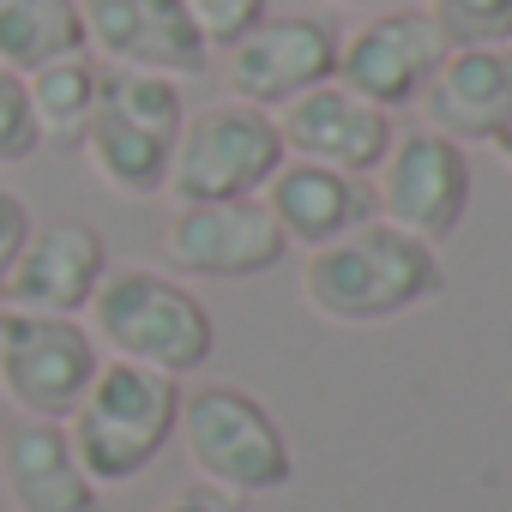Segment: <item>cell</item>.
I'll list each match as a JSON object with an SVG mask.
<instances>
[{"label":"cell","mask_w":512,"mask_h":512,"mask_svg":"<svg viewBox=\"0 0 512 512\" xmlns=\"http://www.w3.org/2000/svg\"><path fill=\"white\" fill-rule=\"evenodd\" d=\"M109 278V247L91 223L79 217H55V223H31L25 253L7 272L0 308L19 314H67L79 320L97 296V284Z\"/></svg>","instance_id":"4fadbf2b"},{"label":"cell","mask_w":512,"mask_h":512,"mask_svg":"<svg viewBox=\"0 0 512 512\" xmlns=\"http://www.w3.org/2000/svg\"><path fill=\"white\" fill-rule=\"evenodd\" d=\"M332 7H380V0H332Z\"/></svg>","instance_id":"4316f807"},{"label":"cell","mask_w":512,"mask_h":512,"mask_svg":"<svg viewBox=\"0 0 512 512\" xmlns=\"http://www.w3.org/2000/svg\"><path fill=\"white\" fill-rule=\"evenodd\" d=\"M25 235H31V211L13 187H0V290H7V272L25 253Z\"/></svg>","instance_id":"cb8c5ba5"},{"label":"cell","mask_w":512,"mask_h":512,"mask_svg":"<svg viewBox=\"0 0 512 512\" xmlns=\"http://www.w3.org/2000/svg\"><path fill=\"white\" fill-rule=\"evenodd\" d=\"M446 290L440 253L380 217L326 241L302 266V302L332 326H380Z\"/></svg>","instance_id":"6da1fadb"},{"label":"cell","mask_w":512,"mask_h":512,"mask_svg":"<svg viewBox=\"0 0 512 512\" xmlns=\"http://www.w3.org/2000/svg\"><path fill=\"white\" fill-rule=\"evenodd\" d=\"M494 151H500V163H506V175H512V127H506V133L494 139Z\"/></svg>","instance_id":"484cf974"},{"label":"cell","mask_w":512,"mask_h":512,"mask_svg":"<svg viewBox=\"0 0 512 512\" xmlns=\"http://www.w3.org/2000/svg\"><path fill=\"white\" fill-rule=\"evenodd\" d=\"M175 434H181V452H187L193 476L205 488L229 494V500L278 494L296 476V458H290V440H284L278 416L241 386L211 380V386L181 392Z\"/></svg>","instance_id":"277c9868"},{"label":"cell","mask_w":512,"mask_h":512,"mask_svg":"<svg viewBox=\"0 0 512 512\" xmlns=\"http://www.w3.org/2000/svg\"><path fill=\"white\" fill-rule=\"evenodd\" d=\"M85 49L79 0H0V67L37 73Z\"/></svg>","instance_id":"d6986e66"},{"label":"cell","mask_w":512,"mask_h":512,"mask_svg":"<svg viewBox=\"0 0 512 512\" xmlns=\"http://www.w3.org/2000/svg\"><path fill=\"white\" fill-rule=\"evenodd\" d=\"M43 133H37V115H31V91H25V73L0 67V163H25L37 157Z\"/></svg>","instance_id":"7402d4cb"},{"label":"cell","mask_w":512,"mask_h":512,"mask_svg":"<svg viewBox=\"0 0 512 512\" xmlns=\"http://www.w3.org/2000/svg\"><path fill=\"white\" fill-rule=\"evenodd\" d=\"M85 314H91L97 350H109L115 362H139L151 374H169V380L199 374L217 350V326L205 302L181 278L151 272V266H121V272L109 266Z\"/></svg>","instance_id":"7a4b0ae2"},{"label":"cell","mask_w":512,"mask_h":512,"mask_svg":"<svg viewBox=\"0 0 512 512\" xmlns=\"http://www.w3.org/2000/svg\"><path fill=\"white\" fill-rule=\"evenodd\" d=\"M428 127L452 145H494L512 127V43L446 49L428 91L416 97Z\"/></svg>","instance_id":"5bb4252c"},{"label":"cell","mask_w":512,"mask_h":512,"mask_svg":"<svg viewBox=\"0 0 512 512\" xmlns=\"http://www.w3.org/2000/svg\"><path fill=\"white\" fill-rule=\"evenodd\" d=\"M0 488L13 512H103L97 482L73 458L67 422H19L0 446Z\"/></svg>","instance_id":"2e32d148"},{"label":"cell","mask_w":512,"mask_h":512,"mask_svg":"<svg viewBox=\"0 0 512 512\" xmlns=\"http://www.w3.org/2000/svg\"><path fill=\"white\" fill-rule=\"evenodd\" d=\"M103 109L163 133V139H181V121H187V97H181V79H163V73H133V67H103Z\"/></svg>","instance_id":"ffe728a7"},{"label":"cell","mask_w":512,"mask_h":512,"mask_svg":"<svg viewBox=\"0 0 512 512\" xmlns=\"http://www.w3.org/2000/svg\"><path fill=\"white\" fill-rule=\"evenodd\" d=\"M290 253L284 229L272 223L266 199H205V205H175L163 223V260L181 278H211V284H235V278H260Z\"/></svg>","instance_id":"ba28073f"},{"label":"cell","mask_w":512,"mask_h":512,"mask_svg":"<svg viewBox=\"0 0 512 512\" xmlns=\"http://www.w3.org/2000/svg\"><path fill=\"white\" fill-rule=\"evenodd\" d=\"M422 13L434 19V31H440L452 49L512 43V0H428Z\"/></svg>","instance_id":"44dd1931"},{"label":"cell","mask_w":512,"mask_h":512,"mask_svg":"<svg viewBox=\"0 0 512 512\" xmlns=\"http://www.w3.org/2000/svg\"><path fill=\"white\" fill-rule=\"evenodd\" d=\"M25 91H31V115H37V133L43 145H79L97 103H103V61L91 49L79 55H61L37 73H25Z\"/></svg>","instance_id":"ac0fdd59"},{"label":"cell","mask_w":512,"mask_h":512,"mask_svg":"<svg viewBox=\"0 0 512 512\" xmlns=\"http://www.w3.org/2000/svg\"><path fill=\"white\" fill-rule=\"evenodd\" d=\"M284 163L278 121L253 103H211L181 121L175 157H169V199L175 205H205V199H253Z\"/></svg>","instance_id":"5b68a950"},{"label":"cell","mask_w":512,"mask_h":512,"mask_svg":"<svg viewBox=\"0 0 512 512\" xmlns=\"http://www.w3.org/2000/svg\"><path fill=\"white\" fill-rule=\"evenodd\" d=\"M272 121H278V139H284V157L326 163V169L356 175V181L374 175V169L386 163L392 139H398L392 115L374 109V103H362V97L344 91L338 79H326V85L290 97Z\"/></svg>","instance_id":"7c38bea8"},{"label":"cell","mask_w":512,"mask_h":512,"mask_svg":"<svg viewBox=\"0 0 512 512\" xmlns=\"http://www.w3.org/2000/svg\"><path fill=\"white\" fill-rule=\"evenodd\" d=\"M446 49L452 43L434 31L428 13H374L350 37H338L332 79L344 91H356L362 103L392 115V109H404V103H416L428 91V79L446 61Z\"/></svg>","instance_id":"30bf717a"},{"label":"cell","mask_w":512,"mask_h":512,"mask_svg":"<svg viewBox=\"0 0 512 512\" xmlns=\"http://www.w3.org/2000/svg\"><path fill=\"white\" fill-rule=\"evenodd\" d=\"M374 217L440 247L458 223H464V205H470V157L464 145L440 139L434 127L422 133H398L386 163L374 169Z\"/></svg>","instance_id":"52a82bcc"},{"label":"cell","mask_w":512,"mask_h":512,"mask_svg":"<svg viewBox=\"0 0 512 512\" xmlns=\"http://www.w3.org/2000/svg\"><path fill=\"white\" fill-rule=\"evenodd\" d=\"M175 416H181V380L103 356L97 380L85 386L79 410L67 416V440L85 476L109 488L157 464V452L175 440Z\"/></svg>","instance_id":"3957f363"},{"label":"cell","mask_w":512,"mask_h":512,"mask_svg":"<svg viewBox=\"0 0 512 512\" xmlns=\"http://www.w3.org/2000/svg\"><path fill=\"white\" fill-rule=\"evenodd\" d=\"M181 7H187L193 31L205 37V49H229L235 37H247L253 25L272 13L266 0H181Z\"/></svg>","instance_id":"603a6c76"},{"label":"cell","mask_w":512,"mask_h":512,"mask_svg":"<svg viewBox=\"0 0 512 512\" xmlns=\"http://www.w3.org/2000/svg\"><path fill=\"white\" fill-rule=\"evenodd\" d=\"M85 49L103 67L163 73V79H199L211 67L205 37L193 31L181 0H79Z\"/></svg>","instance_id":"8fae6325"},{"label":"cell","mask_w":512,"mask_h":512,"mask_svg":"<svg viewBox=\"0 0 512 512\" xmlns=\"http://www.w3.org/2000/svg\"><path fill=\"white\" fill-rule=\"evenodd\" d=\"M157 512H235V500H229V494H217V488H187V494L163 500Z\"/></svg>","instance_id":"d4e9b609"},{"label":"cell","mask_w":512,"mask_h":512,"mask_svg":"<svg viewBox=\"0 0 512 512\" xmlns=\"http://www.w3.org/2000/svg\"><path fill=\"white\" fill-rule=\"evenodd\" d=\"M260 199H266L272 223L284 229V241H290V247H308V253L326 247V241H338V235H350L356 223L374 217L368 181L338 175V169H326V163H302V157H284Z\"/></svg>","instance_id":"9a60e30c"},{"label":"cell","mask_w":512,"mask_h":512,"mask_svg":"<svg viewBox=\"0 0 512 512\" xmlns=\"http://www.w3.org/2000/svg\"><path fill=\"white\" fill-rule=\"evenodd\" d=\"M103 350L85 320L0 308V392L31 422H67L97 380Z\"/></svg>","instance_id":"8992f818"},{"label":"cell","mask_w":512,"mask_h":512,"mask_svg":"<svg viewBox=\"0 0 512 512\" xmlns=\"http://www.w3.org/2000/svg\"><path fill=\"white\" fill-rule=\"evenodd\" d=\"M79 151H85V163L97 169V181L115 187V193L151 199V193L169 187L175 139H163V133H151V127H139V121H127V115H115V109H103V103H97V115H91V127H85V139H79Z\"/></svg>","instance_id":"e0dca14e"},{"label":"cell","mask_w":512,"mask_h":512,"mask_svg":"<svg viewBox=\"0 0 512 512\" xmlns=\"http://www.w3.org/2000/svg\"><path fill=\"white\" fill-rule=\"evenodd\" d=\"M332 67H338V37L326 19H308V13H266L247 37H235L223 49L229 97L266 109V115H278L290 97L326 85Z\"/></svg>","instance_id":"9c48e42d"}]
</instances>
